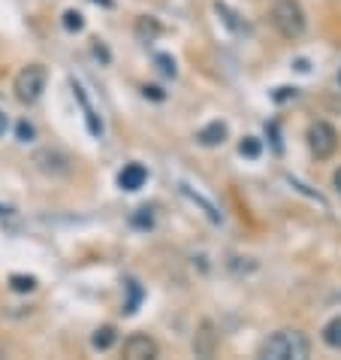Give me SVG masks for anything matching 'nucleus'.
Returning <instances> with one entry per match:
<instances>
[{
  "label": "nucleus",
  "instance_id": "obj_19",
  "mask_svg": "<svg viewBox=\"0 0 341 360\" xmlns=\"http://www.w3.org/2000/svg\"><path fill=\"white\" fill-rule=\"evenodd\" d=\"M142 91H145V97H154V100H163V97H166L163 91H160V88H148V85H145Z\"/></svg>",
  "mask_w": 341,
  "mask_h": 360
},
{
  "label": "nucleus",
  "instance_id": "obj_11",
  "mask_svg": "<svg viewBox=\"0 0 341 360\" xmlns=\"http://www.w3.org/2000/svg\"><path fill=\"white\" fill-rule=\"evenodd\" d=\"M323 342L333 348V352H341V315H335L333 321H326V327H323Z\"/></svg>",
  "mask_w": 341,
  "mask_h": 360
},
{
  "label": "nucleus",
  "instance_id": "obj_2",
  "mask_svg": "<svg viewBox=\"0 0 341 360\" xmlns=\"http://www.w3.org/2000/svg\"><path fill=\"white\" fill-rule=\"evenodd\" d=\"M272 25L284 39H299L308 27L305 9L299 0H275L272 6Z\"/></svg>",
  "mask_w": 341,
  "mask_h": 360
},
{
  "label": "nucleus",
  "instance_id": "obj_23",
  "mask_svg": "<svg viewBox=\"0 0 341 360\" xmlns=\"http://www.w3.org/2000/svg\"><path fill=\"white\" fill-rule=\"evenodd\" d=\"M338 85H341V73H338Z\"/></svg>",
  "mask_w": 341,
  "mask_h": 360
},
{
  "label": "nucleus",
  "instance_id": "obj_9",
  "mask_svg": "<svg viewBox=\"0 0 341 360\" xmlns=\"http://www.w3.org/2000/svg\"><path fill=\"white\" fill-rule=\"evenodd\" d=\"M73 94H76V100H79V103H82V109H85V118H88V131H91L94 136H100V134H103V124H100V122H97V112H94L91 100H88V97H85V91H82V85H79V82H76V79H73Z\"/></svg>",
  "mask_w": 341,
  "mask_h": 360
},
{
  "label": "nucleus",
  "instance_id": "obj_4",
  "mask_svg": "<svg viewBox=\"0 0 341 360\" xmlns=\"http://www.w3.org/2000/svg\"><path fill=\"white\" fill-rule=\"evenodd\" d=\"M308 148L317 161H329L338 148V131L329 122H314L308 127Z\"/></svg>",
  "mask_w": 341,
  "mask_h": 360
},
{
  "label": "nucleus",
  "instance_id": "obj_20",
  "mask_svg": "<svg viewBox=\"0 0 341 360\" xmlns=\"http://www.w3.org/2000/svg\"><path fill=\"white\" fill-rule=\"evenodd\" d=\"M6 127H9V118H6V112H4V109H0V136L6 134Z\"/></svg>",
  "mask_w": 341,
  "mask_h": 360
},
{
  "label": "nucleus",
  "instance_id": "obj_1",
  "mask_svg": "<svg viewBox=\"0 0 341 360\" xmlns=\"http://www.w3.org/2000/svg\"><path fill=\"white\" fill-rule=\"evenodd\" d=\"M257 354L263 360H305L311 354V342L299 330H278L260 342Z\"/></svg>",
  "mask_w": 341,
  "mask_h": 360
},
{
  "label": "nucleus",
  "instance_id": "obj_5",
  "mask_svg": "<svg viewBox=\"0 0 341 360\" xmlns=\"http://www.w3.org/2000/svg\"><path fill=\"white\" fill-rule=\"evenodd\" d=\"M121 352L127 360H154L160 354V345L148 333H133L130 339H124Z\"/></svg>",
  "mask_w": 341,
  "mask_h": 360
},
{
  "label": "nucleus",
  "instance_id": "obj_14",
  "mask_svg": "<svg viewBox=\"0 0 341 360\" xmlns=\"http://www.w3.org/2000/svg\"><path fill=\"white\" fill-rule=\"evenodd\" d=\"M64 27L69 34H79L85 27V15L79 13V9H67V13H64Z\"/></svg>",
  "mask_w": 341,
  "mask_h": 360
},
{
  "label": "nucleus",
  "instance_id": "obj_6",
  "mask_svg": "<svg viewBox=\"0 0 341 360\" xmlns=\"http://www.w3.org/2000/svg\"><path fill=\"white\" fill-rule=\"evenodd\" d=\"M148 182V169L142 164H124V169L118 173V188L121 191H139Z\"/></svg>",
  "mask_w": 341,
  "mask_h": 360
},
{
  "label": "nucleus",
  "instance_id": "obj_7",
  "mask_svg": "<svg viewBox=\"0 0 341 360\" xmlns=\"http://www.w3.org/2000/svg\"><path fill=\"white\" fill-rule=\"evenodd\" d=\"M215 348H218V333H215V327H212V321H203V324H199V333L194 336V352H196L199 357H212Z\"/></svg>",
  "mask_w": 341,
  "mask_h": 360
},
{
  "label": "nucleus",
  "instance_id": "obj_3",
  "mask_svg": "<svg viewBox=\"0 0 341 360\" xmlns=\"http://www.w3.org/2000/svg\"><path fill=\"white\" fill-rule=\"evenodd\" d=\"M46 82H48V73H46V67L43 64H27L18 70V76H15V97L22 100V103H36L39 97H43L46 91Z\"/></svg>",
  "mask_w": 341,
  "mask_h": 360
},
{
  "label": "nucleus",
  "instance_id": "obj_8",
  "mask_svg": "<svg viewBox=\"0 0 341 360\" xmlns=\"http://www.w3.org/2000/svg\"><path fill=\"white\" fill-rule=\"evenodd\" d=\"M224 139H227V124H224V122H212V124H206L203 131L196 134V143L206 146V148L224 146Z\"/></svg>",
  "mask_w": 341,
  "mask_h": 360
},
{
  "label": "nucleus",
  "instance_id": "obj_15",
  "mask_svg": "<svg viewBox=\"0 0 341 360\" xmlns=\"http://www.w3.org/2000/svg\"><path fill=\"white\" fill-rule=\"evenodd\" d=\"M15 136H18V143H31V139L36 136V127L27 122V118H22V122L15 124Z\"/></svg>",
  "mask_w": 341,
  "mask_h": 360
},
{
  "label": "nucleus",
  "instance_id": "obj_21",
  "mask_svg": "<svg viewBox=\"0 0 341 360\" xmlns=\"http://www.w3.org/2000/svg\"><path fill=\"white\" fill-rule=\"evenodd\" d=\"M333 185H335V191L341 197V169H335V176H333Z\"/></svg>",
  "mask_w": 341,
  "mask_h": 360
},
{
  "label": "nucleus",
  "instance_id": "obj_12",
  "mask_svg": "<svg viewBox=\"0 0 341 360\" xmlns=\"http://www.w3.org/2000/svg\"><path fill=\"white\" fill-rule=\"evenodd\" d=\"M260 152H263V143H260L257 136H245L242 143H239V155L248 158V161H257Z\"/></svg>",
  "mask_w": 341,
  "mask_h": 360
},
{
  "label": "nucleus",
  "instance_id": "obj_13",
  "mask_svg": "<svg viewBox=\"0 0 341 360\" xmlns=\"http://www.w3.org/2000/svg\"><path fill=\"white\" fill-rule=\"evenodd\" d=\"M9 288H13L15 294H31L36 288V278L34 276H13L9 278Z\"/></svg>",
  "mask_w": 341,
  "mask_h": 360
},
{
  "label": "nucleus",
  "instance_id": "obj_17",
  "mask_svg": "<svg viewBox=\"0 0 341 360\" xmlns=\"http://www.w3.org/2000/svg\"><path fill=\"white\" fill-rule=\"evenodd\" d=\"M157 64H160V70H163L166 76H175V61L169 55H157Z\"/></svg>",
  "mask_w": 341,
  "mask_h": 360
},
{
  "label": "nucleus",
  "instance_id": "obj_18",
  "mask_svg": "<svg viewBox=\"0 0 341 360\" xmlns=\"http://www.w3.org/2000/svg\"><path fill=\"white\" fill-rule=\"evenodd\" d=\"M287 97H296V88H278L275 100H287Z\"/></svg>",
  "mask_w": 341,
  "mask_h": 360
},
{
  "label": "nucleus",
  "instance_id": "obj_16",
  "mask_svg": "<svg viewBox=\"0 0 341 360\" xmlns=\"http://www.w3.org/2000/svg\"><path fill=\"white\" fill-rule=\"evenodd\" d=\"M133 227H139V230H152V227H154V215H152V209H136V215H133Z\"/></svg>",
  "mask_w": 341,
  "mask_h": 360
},
{
  "label": "nucleus",
  "instance_id": "obj_10",
  "mask_svg": "<svg viewBox=\"0 0 341 360\" xmlns=\"http://www.w3.org/2000/svg\"><path fill=\"white\" fill-rule=\"evenodd\" d=\"M115 339H118L115 327H112V324H103V327H97V330H94V336H91V345L97 348V352H109V348L115 345Z\"/></svg>",
  "mask_w": 341,
  "mask_h": 360
},
{
  "label": "nucleus",
  "instance_id": "obj_22",
  "mask_svg": "<svg viewBox=\"0 0 341 360\" xmlns=\"http://www.w3.org/2000/svg\"><path fill=\"white\" fill-rule=\"evenodd\" d=\"M97 4H103V6H112V0H97Z\"/></svg>",
  "mask_w": 341,
  "mask_h": 360
}]
</instances>
